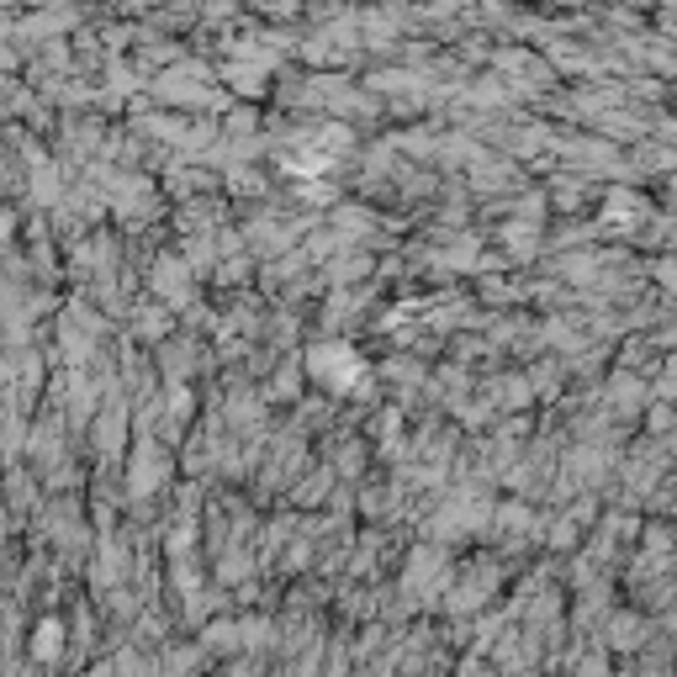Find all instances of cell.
<instances>
[{"label":"cell","instance_id":"cell-1","mask_svg":"<svg viewBox=\"0 0 677 677\" xmlns=\"http://www.w3.org/2000/svg\"><path fill=\"white\" fill-rule=\"evenodd\" d=\"M59 651V624H43L37 630V656H53Z\"/></svg>","mask_w":677,"mask_h":677}]
</instances>
